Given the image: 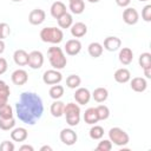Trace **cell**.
<instances>
[{
    "label": "cell",
    "mask_w": 151,
    "mask_h": 151,
    "mask_svg": "<svg viewBox=\"0 0 151 151\" xmlns=\"http://www.w3.org/2000/svg\"><path fill=\"white\" fill-rule=\"evenodd\" d=\"M15 113L22 123L34 125L44 113V104L40 96L34 92H22L15 104Z\"/></svg>",
    "instance_id": "6da1fadb"
},
{
    "label": "cell",
    "mask_w": 151,
    "mask_h": 151,
    "mask_svg": "<svg viewBox=\"0 0 151 151\" xmlns=\"http://www.w3.org/2000/svg\"><path fill=\"white\" fill-rule=\"evenodd\" d=\"M47 55H48L50 64L54 70H61L67 64V59L60 47H57V46L50 47L47 51Z\"/></svg>",
    "instance_id": "7a4b0ae2"
},
{
    "label": "cell",
    "mask_w": 151,
    "mask_h": 151,
    "mask_svg": "<svg viewBox=\"0 0 151 151\" xmlns=\"http://www.w3.org/2000/svg\"><path fill=\"white\" fill-rule=\"evenodd\" d=\"M40 38L44 42L59 44L63 41L64 33L60 28L57 27H45L40 31Z\"/></svg>",
    "instance_id": "3957f363"
},
{
    "label": "cell",
    "mask_w": 151,
    "mask_h": 151,
    "mask_svg": "<svg viewBox=\"0 0 151 151\" xmlns=\"http://www.w3.org/2000/svg\"><path fill=\"white\" fill-rule=\"evenodd\" d=\"M109 138L111 143H113L117 146H124L129 143L130 138L129 134L120 127H112L109 131Z\"/></svg>",
    "instance_id": "277c9868"
},
{
    "label": "cell",
    "mask_w": 151,
    "mask_h": 151,
    "mask_svg": "<svg viewBox=\"0 0 151 151\" xmlns=\"http://www.w3.org/2000/svg\"><path fill=\"white\" fill-rule=\"evenodd\" d=\"M63 80V74L58 71V70H47L44 74H42V81L47 85H54V84H59Z\"/></svg>",
    "instance_id": "5b68a950"
},
{
    "label": "cell",
    "mask_w": 151,
    "mask_h": 151,
    "mask_svg": "<svg viewBox=\"0 0 151 151\" xmlns=\"http://www.w3.org/2000/svg\"><path fill=\"white\" fill-rule=\"evenodd\" d=\"M44 64V55L40 51H32L31 53H28V63L27 65L33 68V70H38Z\"/></svg>",
    "instance_id": "8992f818"
},
{
    "label": "cell",
    "mask_w": 151,
    "mask_h": 151,
    "mask_svg": "<svg viewBox=\"0 0 151 151\" xmlns=\"http://www.w3.org/2000/svg\"><path fill=\"white\" fill-rule=\"evenodd\" d=\"M123 20L127 25H136L139 20V14L136 8L133 7H127L123 12Z\"/></svg>",
    "instance_id": "52a82bcc"
},
{
    "label": "cell",
    "mask_w": 151,
    "mask_h": 151,
    "mask_svg": "<svg viewBox=\"0 0 151 151\" xmlns=\"http://www.w3.org/2000/svg\"><path fill=\"white\" fill-rule=\"evenodd\" d=\"M45 18H46V13L41 8L32 9L29 12V14H28V21L32 25H40V24H42L45 21Z\"/></svg>",
    "instance_id": "ba28073f"
},
{
    "label": "cell",
    "mask_w": 151,
    "mask_h": 151,
    "mask_svg": "<svg viewBox=\"0 0 151 151\" xmlns=\"http://www.w3.org/2000/svg\"><path fill=\"white\" fill-rule=\"evenodd\" d=\"M78 139L77 133L72 129H63L60 132V140L65 145H73Z\"/></svg>",
    "instance_id": "9c48e42d"
},
{
    "label": "cell",
    "mask_w": 151,
    "mask_h": 151,
    "mask_svg": "<svg viewBox=\"0 0 151 151\" xmlns=\"http://www.w3.org/2000/svg\"><path fill=\"white\" fill-rule=\"evenodd\" d=\"M11 79H12V81H13L14 85L21 86V85H25V84L27 83V80H28V74H27V72H26L25 70L18 68V70H15V71L12 73Z\"/></svg>",
    "instance_id": "30bf717a"
},
{
    "label": "cell",
    "mask_w": 151,
    "mask_h": 151,
    "mask_svg": "<svg viewBox=\"0 0 151 151\" xmlns=\"http://www.w3.org/2000/svg\"><path fill=\"white\" fill-rule=\"evenodd\" d=\"M74 99H76V101H77L78 104L85 105V104H87V103L90 101V99H91V93H90V91H88L87 88H85V87H78V88L76 90V93H74Z\"/></svg>",
    "instance_id": "8fae6325"
},
{
    "label": "cell",
    "mask_w": 151,
    "mask_h": 151,
    "mask_svg": "<svg viewBox=\"0 0 151 151\" xmlns=\"http://www.w3.org/2000/svg\"><path fill=\"white\" fill-rule=\"evenodd\" d=\"M81 51V42L78 39H70L65 44V52L68 55H76Z\"/></svg>",
    "instance_id": "7c38bea8"
},
{
    "label": "cell",
    "mask_w": 151,
    "mask_h": 151,
    "mask_svg": "<svg viewBox=\"0 0 151 151\" xmlns=\"http://www.w3.org/2000/svg\"><path fill=\"white\" fill-rule=\"evenodd\" d=\"M122 46V40L118 37H107L104 40V48L107 50L109 52H114L117 50H119V47Z\"/></svg>",
    "instance_id": "4fadbf2b"
},
{
    "label": "cell",
    "mask_w": 151,
    "mask_h": 151,
    "mask_svg": "<svg viewBox=\"0 0 151 151\" xmlns=\"http://www.w3.org/2000/svg\"><path fill=\"white\" fill-rule=\"evenodd\" d=\"M113 78H114V80H116L117 83H119V84H125V83H127V81L131 79V73H130V71H129L127 68L122 67V68H118V70L114 72Z\"/></svg>",
    "instance_id": "5bb4252c"
},
{
    "label": "cell",
    "mask_w": 151,
    "mask_h": 151,
    "mask_svg": "<svg viewBox=\"0 0 151 151\" xmlns=\"http://www.w3.org/2000/svg\"><path fill=\"white\" fill-rule=\"evenodd\" d=\"M130 86L134 92H144L147 87V83L144 78L136 77V78H132V80L130 83Z\"/></svg>",
    "instance_id": "9a60e30c"
},
{
    "label": "cell",
    "mask_w": 151,
    "mask_h": 151,
    "mask_svg": "<svg viewBox=\"0 0 151 151\" xmlns=\"http://www.w3.org/2000/svg\"><path fill=\"white\" fill-rule=\"evenodd\" d=\"M87 33V26L84 22H76L71 26V34L74 38H81Z\"/></svg>",
    "instance_id": "2e32d148"
},
{
    "label": "cell",
    "mask_w": 151,
    "mask_h": 151,
    "mask_svg": "<svg viewBox=\"0 0 151 151\" xmlns=\"http://www.w3.org/2000/svg\"><path fill=\"white\" fill-rule=\"evenodd\" d=\"M118 58H119V61H120L123 65H129V64H131V61H132V59H133V52H132V50L129 48V47H123V48L119 51Z\"/></svg>",
    "instance_id": "e0dca14e"
},
{
    "label": "cell",
    "mask_w": 151,
    "mask_h": 151,
    "mask_svg": "<svg viewBox=\"0 0 151 151\" xmlns=\"http://www.w3.org/2000/svg\"><path fill=\"white\" fill-rule=\"evenodd\" d=\"M50 11H51V15H52L53 18H55V19H58L60 15H63L64 13L67 12L65 4L61 2V1H55V2H53L52 6H51V8H50Z\"/></svg>",
    "instance_id": "ac0fdd59"
},
{
    "label": "cell",
    "mask_w": 151,
    "mask_h": 151,
    "mask_svg": "<svg viewBox=\"0 0 151 151\" xmlns=\"http://www.w3.org/2000/svg\"><path fill=\"white\" fill-rule=\"evenodd\" d=\"M13 60L19 66H25L28 63V53L25 50H17L13 54Z\"/></svg>",
    "instance_id": "d6986e66"
},
{
    "label": "cell",
    "mask_w": 151,
    "mask_h": 151,
    "mask_svg": "<svg viewBox=\"0 0 151 151\" xmlns=\"http://www.w3.org/2000/svg\"><path fill=\"white\" fill-rule=\"evenodd\" d=\"M28 137V132L25 127H15L11 132V138L14 142H24Z\"/></svg>",
    "instance_id": "ffe728a7"
},
{
    "label": "cell",
    "mask_w": 151,
    "mask_h": 151,
    "mask_svg": "<svg viewBox=\"0 0 151 151\" xmlns=\"http://www.w3.org/2000/svg\"><path fill=\"white\" fill-rule=\"evenodd\" d=\"M64 107H65V103L60 101L59 99H57L55 101H53L51 104V107H50V111H51V114L53 117H61L64 114Z\"/></svg>",
    "instance_id": "44dd1931"
},
{
    "label": "cell",
    "mask_w": 151,
    "mask_h": 151,
    "mask_svg": "<svg viewBox=\"0 0 151 151\" xmlns=\"http://www.w3.org/2000/svg\"><path fill=\"white\" fill-rule=\"evenodd\" d=\"M84 120L86 124H90V125H93L96 124L99 118H98V114H97V111H96V107H88L85 113H84Z\"/></svg>",
    "instance_id": "7402d4cb"
},
{
    "label": "cell",
    "mask_w": 151,
    "mask_h": 151,
    "mask_svg": "<svg viewBox=\"0 0 151 151\" xmlns=\"http://www.w3.org/2000/svg\"><path fill=\"white\" fill-rule=\"evenodd\" d=\"M91 96L93 97V99H94L97 103H104V101L107 99V97H109V91H107L105 87H97V88L92 92Z\"/></svg>",
    "instance_id": "603a6c76"
},
{
    "label": "cell",
    "mask_w": 151,
    "mask_h": 151,
    "mask_svg": "<svg viewBox=\"0 0 151 151\" xmlns=\"http://www.w3.org/2000/svg\"><path fill=\"white\" fill-rule=\"evenodd\" d=\"M87 51H88V54L93 58H98L103 54V51H104V47L101 44L94 41V42H91L87 47Z\"/></svg>",
    "instance_id": "cb8c5ba5"
},
{
    "label": "cell",
    "mask_w": 151,
    "mask_h": 151,
    "mask_svg": "<svg viewBox=\"0 0 151 151\" xmlns=\"http://www.w3.org/2000/svg\"><path fill=\"white\" fill-rule=\"evenodd\" d=\"M58 25H59V27L60 28H68V27H71L72 26V24H73V18H72V15L70 14V13H64L63 15H60L58 19Z\"/></svg>",
    "instance_id": "d4e9b609"
},
{
    "label": "cell",
    "mask_w": 151,
    "mask_h": 151,
    "mask_svg": "<svg viewBox=\"0 0 151 151\" xmlns=\"http://www.w3.org/2000/svg\"><path fill=\"white\" fill-rule=\"evenodd\" d=\"M70 9L73 14H80L84 12L85 9V2L84 0H74V1H70Z\"/></svg>",
    "instance_id": "484cf974"
},
{
    "label": "cell",
    "mask_w": 151,
    "mask_h": 151,
    "mask_svg": "<svg viewBox=\"0 0 151 151\" xmlns=\"http://www.w3.org/2000/svg\"><path fill=\"white\" fill-rule=\"evenodd\" d=\"M48 93H50V97H51L52 99H54V100L60 99V98L63 97V94H64V86L58 85V84H54V85H52V87L50 88Z\"/></svg>",
    "instance_id": "4316f807"
},
{
    "label": "cell",
    "mask_w": 151,
    "mask_h": 151,
    "mask_svg": "<svg viewBox=\"0 0 151 151\" xmlns=\"http://www.w3.org/2000/svg\"><path fill=\"white\" fill-rule=\"evenodd\" d=\"M88 133H90V137L92 139L98 140V139H101L103 138V136H104V129L101 126H99V125H94L93 124V126L90 129V132Z\"/></svg>",
    "instance_id": "83f0119b"
},
{
    "label": "cell",
    "mask_w": 151,
    "mask_h": 151,
    "mask_svg": "<svg viewBox=\"0 0 151 151\" xmlns=\"http://www.w3.org/2000/svg\"><path fill=\"white\" fill-rule=\"evenodd\" d=\"M80 83H81V79L77 74H71V76H68L66 78V85L70 88H77V87H79L80 86Z\"/></svg>",
    "instance_id": "f1b7e54d"
},
{
    "label": "cell",
    "mask_w": 151,
    "mask_h": 151,
    "mask_svg": "<svg viewBox=\"0 0 151 151\" xmlns=\"http://www.w3.org/2000/svg\"><path fill=\"white\" fill-rule=\"evenodd\" d=\"M138 63H139V66L142 68H146V67H151V54L149 52H144L139 55V59H138Z\"/></svg>",
    "instance_id": "f546056e"
},
{
    "label": "cell",
    "mask_w": 151,
    "mask_h": 151,
    "mask_svg": "<svg viewBox=\"0 0 151 151\" xmlns=\"http://www.w3.org/2000/svg\"><path fill=\"white\" fill-rule=\"evenodd\" d=\"M15 120L14 118H0V129L4 131H9L14 127Z\"/></svg>",
    "instance_id": "4dcf8cb0"
},
{
    "label": "cell",
    "mask_w": 151,
    "mask_h": 151,
    "mask_svg": "<svg viewBox=\"0 0 151 151\" xmlns=\"http://www.w3.org/2000/svg\"><path fill=\"white\" fill-rule=\"evenodd\" d=\"M66 122L70 126H77L80 122V112H73V113H67L65 114Z\"/></svg>",
    "instance_id": "1f68e13d"
},
{
    "label": "cell",
    "mask_w": 151,
    "mask_h": 151,
    "mask_svg": "<svg viewBox=\"0 0 151 151\" xmlns=\"http://www.w3.org/2000/svg\"><path fill=\"white\" fill-rule=\"evenodd\" d=\"M96 111H97V114H98V118L99 120H105L110 117V110L106 105H98L96 107Z\"/></svg>",
    "instance_id": "d6a6232c"
},
{
    "label": "cell",
    "mask_w": 151,
    "mask_h": 151,
    "mask_svg": "<svg viewBox=\"0 0 151 151\" xmlns=\"http://www.w3.org/2000/svg\"><path fill=\"white\" fill-rule=\"evenodd\" d=\"M13 117V109L9 104H5L0 107V118H12Z\"/></svg>",
    "instance_id": "836d02e7"
},
{
    "label": "cell",
    "mask_w": 151,
    "mask_h": 151,
    "mask_svg": "<svg viewBox=\"0 0 151 151\" xmlns=\"http://www.w3.org/2000/svg\"><path fill=\"white\" fill-rule=\"evenodd\" d=\"M11 94V90H9V86L4 81V80H0V98H4V99H8Z\"/></svg>",
    "instance_id": "e575fe53"
},
{
    "label": "cell",
    "mask_w": 151,
    "mask_h": 151,
    "mask_svg": "<svg viewBox=\"0 0 151 151\" xmlns=\"http://www.w3.org/2000/svg\"><path fill=\"white\" fill-rule=\"evenodd\" d=\"M73 112H80V107H79V105L76 104V103H67V104H65V107H64V114L73 113Z\"/></svg>",
    "instance_id": "d590c367"
},
{
    "label": "cell",
    "mask_w": 151,
    "mask_h": 151,
    "mask_svg": "<svg viewBox=\"0 0 151 151\" xmlns=\"http://www.w3.org/2000/svg\"><path fill=\"white\" fill-rule=\"evenodd\" d=\"M11 33V28L7 22H0V39L4 40L6 39Z\"/></svg>",
    "instance_id": "8d00e7d4"
},
{
    "label": "cell",
    "mask_w": 151,
    "mask_h": 151,
    "mask_svg": "<svg viewBox=\"0 0 151 151\" xmlns=\"http://www.w3.org/2000/svg\"><path fill=\"white\" fill-rule=\"evenodd\" d=\"M111 149H112V143L110 139H104L99 142V144L97 145V150L99 151H110Z\"/></svg>",
    "instance_id": "74e56055"
},
{
    "label": "cell",
    "mask_w": 151,
    "mask_h": 151,
    "mask_svg": "<svg viewBox=\"0 0 151 151\" xmlns=\"http://www.w3.org/2000/svg\"><path fill=\"white\" fill-rule=\"evenodd\" d=\"M142 18L146 22L151 21V5L144 6V8L142 9Z\"/></svg>",
    "instance_id": "f35d334b"
},
{
    "label": "cell",
    "mask_w": 151,
    "mask_h": 151,
    "mask_svg": "<svg viewBox=\"0 0 151 151\" xmlns=\"http://www.w3.org/2000/svg\"><path fill=\"white\" fill-rule=\"evenodd\" d=\"M0 150H1V151H13V150H14V144H13L12 142L4 140V142L0 144Z\"/></svg>",
    "instance_id": "ab89813d"
},
{
    "label": "cell",
    "mask_w": 151,
    "mask_h": 151,
    "mask_svg": "<svg viewBox=\"0 0 151 151\" xmlns=\"http://www.w3.org/2000/svg\"><path fill=\"white\" fill-rule=\"evenodd\" d=\"M7 67H8L7 60H6L5 58H1V57H0V74H4V73L7 71Z\"/></svg>",
    "instance_id": "60d3db41"
},
{
    "label": "cell",
    "mask_w": 151,
    "mask_h": 151,
    "mask_svg": "<svg viewBox=\"0 0 151 151\" xmlns=\"http://www.w3.org/2000/svg\"><path fill=\"white\" fill-rule=\"evenodd\" d=\"M131 0H116V4L119 6V7H127L130 5Z\"/></svg>",
    "instance_id": "b9f144b4"
},
{
    "label": "cell",
    "mask_w": 151,
    "mask_h": 151,
    "mask_svg": "<svg viewBox=\"0 0 151 151\" xmlns=\"http://www.w3.org/2000/svg\"><path fill=\"white\" fill-rule=\"evenodd\" d=\"M143 70H144L145 77H146L147 79H150V78H151V67H146V68H143Z\"/></svg>",
    "instance_id": "7bdbcfd3"
},
{
    "label": "cell",
    "mask_w": 151,
    "mask_h": 151,
    "mask_svg": "<svg viewBox=\"0 0 151 151\" xmlns=\"http://www.w3.org/2000/svg\"><path fill=\"white\" fill-rule=\"evenodd\" d=\"M21 151H24V150H28V151H33L34 149H33V146H31V145H27V144H25V145H21L20 147H19Z\"/></svg>",
    "instance_id": "ee69618b"
},
{
    "label": "cell",
    "mask_w": 151,
    "mask_h": 151,
    "mask_svg": "<svg viewBox=\"0 0 151 151\" xmlns=\"http://www.w3.org/2000/svg\"><path fill=\"white\" fill-rule=\"evenodd\" d=\"M4 51H5V42H4V40L0 39V54H1Z\"/></svg>",
    "instance_id": "f6af8a7d"
},
{
    "label": "cell",
    "mask_w": 151,
    "mask_h": 151,
    "mask_svg": "<svg viewBox=\"0 0 151 151\" xmlns=\"http://www.w3.org/2000/svg\"><path fill=\"white\" fill-rule=\"evenodd\" d=\"M40 150H41V151H45V150H48V151H51V150H52V147H51V146H48V145H45V146H42Z\"/></svg>",
    "instance_id": "bcb514c9"
},
{
    "label": "cell",
    "mask_w": 151,
    "mask_h": 151,
    "mask_svg": "<svg viewBox=\"0 0 151 151\" xmlns=\"http://www.w3.org/2000/svg\"><path fill=\"white\" fill-rule=\"evenodd\" d=\"M5 104H7V99H4V98H0V107H1L2 105H5Z\"/></svg>",
    "instance_id": "7dc6e473"
},
{
    "label": "cell",
    "mask_w": 151,
    "mask_h": 151,
    "mask_svg": "<svg viewBox=\"0 0 151 151\" xmlns=\"http://www.w3.org/2000/svg\"><path fill=\"white\" fill-rule=\"evenodd\" d=\"M88 2H91V4H96V2H99L100 0H87Z\"/></svg>",
    "instance_id": "c3c4849f"
},
{
    "label": "cell",
    "mask_w": 151,
    "mask_h": 151,
    "mask_svg": "<svg viewBox=\"0 0 151 151\" xmlns=\"http://www.w3.org/2000/svg\"><path fill=\"white\" fill-rule=\"evenodd\" d=\"M13 2H20V1H22V0H12Z\"/></svg>",
    "instance_id": "681fc988"
},
{
    "label": "cell",
    "mask_w": 151,
    "mask_h": 151,
    "mask_svg": "<svg viewBox=\"0 0 151 151\" xmlns=\"http://www.w3.org/2000/svg\"><path fill=\"white\" fill-rule=\"evenodd\" d=\"M138 1H140V2H144V1H147V0H138Z\"/></svg>",
    "instance_id": "f907efd6"
},
{
    "label": "cell",
    "mask_w": 151,
    "mask_h": 151,
    "mask_svg": "<svg viewBox=\"0 0 151 151\" xmlns=\"http://www.w3.org/2000/svg\"><path fill=\"white\" fill-rule=\"evenodd\" d=\"M68 1H74V0H68Z\"/></svg>",
    "instance_id": "816d5d0a"
}]
</instances>
